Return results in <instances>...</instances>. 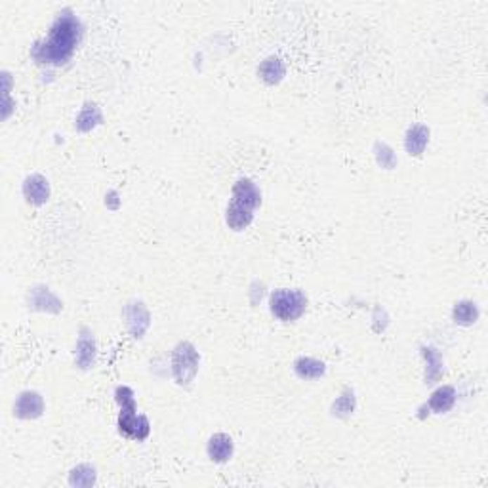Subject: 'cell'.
Returning a JSON list of instances; mask_svg holds the SVG:
<instances>
[{
    "label": "cell",
    "mask_w": 488,
    "mask_h": 488,
    "mask_svg": "<svg viewBox=\"0 0 488 488\" xmlns=\"http://www.w3.org/2000/svg\"><path fill=\"white\" fill-rule=\"evenodd\" d=\"M294 370H296V374L302 380H317V378L324 376L326 366H324L323 361H317V359L300 357L296 363H294Z\"/></svg>",
    "instance_id": "obj_14"
},
{
    "label": "cell",
    "mask_w": 488,
    "mask_h": 488,
    "mask_svg": "<svg viewBox=\"0 0 488 488\" xmlns=\"http://www.w3.org/2000/svg\"><path fill=\"white\" fill-rule=\"evenodd\" d=\"M225 219H227V225L231 227L233 231H243V229H246V227L252 224L254 210L231 200L229 206H227V216H225Z\"/></svg>",
    "instance_id": "obj_12"
},
{
    "label": "cell",
    "mask_w": 488,
    "mask_h": 488,
    "mask_svg": "<svg viewBox=\"0 0 488 488\" xmlns=\"http://www.w3.org/2000/svg\"><path fill=\"white\" fill-rule=\"evenodd\" d=\"M94 481H96V471L90 465H79L77 469H73L71 479H69L73 487H90V484H94Z\"/></svg>",
    "instance_id": "obj_21"
},
{
    "label": "cell",
    "mask_w": 488,
    "mask_h": 488,
    "mask_svg": "<svg viewBox=\"0 0 488 488\" xmlns=\"http://www.w3.org/2000/svg\"><path fill=\"white\" fill-rule=\"evenodd\" d=\"M456 403V391L452 385H442L439 390L431 395L429 399V409L433 410L435 414H442V412H449Z\"/></svg>",
    "instance_id": "obj_15"
},
{
    "label": "cell",
    "mask_w": 488,
    "mask_h": 488,
    "mask_svg": "<svg viewBox=\"0 0 488 488\" xmlns=\"http://www.w3.org/2000/svg\"><path fill=\"white\" fill-rule=\"evenodd\" d=\"M428 143H429V130L425 128V126L416 124L410 128L409 132H406L404 147H406V151H409V155H412V157H420V155L425 151Z\"/></svg>",
    "instance_id": "obj_13"
},
{
    "label": "cell",
    "mask_w": 488,
    "mask_h": 488,
    "mask_svg": "<svg viewBox=\"0 0 488 488\" xmlns=\"http://www.w3.org/2000/svg\"><path fill=\"white\" fill-rule=\"evenodd\" d=\"M82 39V25L71 10L58 15L50 27L48 39L33 48V58L40 65H65Z\"/></svg>",
    "instance_id": "obj_1"
},
{
    "label": "cell",
    "mask_w": 488,
    "mask_h": 488,
    "mask_svg": "<svg viewBox=\"0 0 488 488\" xmlns=\"http://www.w3.org/2000/svg\"><path fill=\"white\" fill-rule=\"evenodd\" d=\"M452 319H454L456 324L469 326V324H473L479 319V307L473 302H469V300L458 302L454 305V311H452Z\"/></svg>",
    "instance_id": "obj_17"
},
{
    "label": "cell",
    "mask_w": 488,
    "mask_h": 488,
    "mask_svg": "<svg viewBox=\"0 0 488 488\" xmlns=\"http://www.w3.org/2000/svg\"><path fill=\"white\" fill-rule=\"evenodd\" d=\"M94 361H96V340H94V334L88 328H80L75 363H77L79 368L86 370L92 368Z\"/></svg>",
    "instance_id": "obj_9"
},
{
    "label": "cell",
    "mask_w": 488,
    "mask_h": 488,
    "mask_svg": "<svg viewBox=\"0 0 488 488\" xmlns=\"http://www.w3.org/2000/svg\"><path fill=\"white\" fill-rule=\"evenodd\" d=\"M126 315V324H128V330L134 338H141L146 334V330L149 328V323H151V317H149V311L141 302H132V304L126 305L124 309Z\"/></svg>",
    "instance_id": "obj_6"
},
{
    "label": "cell",
    "mask_w": 488,
    "mask_h": 488,
    "mask_svg": "<svg viewBox=\"0 0 488 488\" xmlns=\"http://www.w3.org/2000/svg\"><path fill=\"white\" fill-rule=\"evenodd\" d=\"M23 197L29 205L40 206L46 203L50 198V185H48V179L42 178L40 174H33L25 179L23 184Z\"/></svg>",
    "instance_id": "obj_7"
},
{
    "label": "cell",
    "mask_w": 488,
    "mask_h": 488,
    "mask_svg": "<svg viewBox=\"0 0 488 488\" xmlns=\"http://www.w3.org/2000/svg\"><path fill=\"white\" fill-rule=\"evenodd\" d=\"M353 410H355V395H353L351 390H343V393L338 397L336 403L332 406V412L336 416L345 418V416L353 414Z\"/></svg>",
    "instance_id": "obj_20"
},
{
    "label": "cell",
    "mask_w": 488,
    "mask_h": 488,
    "mask_svg": "<svg viewBox=\"0 0 488 488\" xmlns=\"http://www.w3.org/2000/svg\"><path fill=\"white\" fill-rule=\"evenodd\" d=\"M257 73H259L262 80L267 82V84H277L284 77L283 61L278 60V58H267V60L259 65Z\"/></svg>",
    "instance_id": "obj_16"
},
{
    "label": "cell",
    "mask_w": 488,
    "mask_h": 488,
    "mask_svg": "<svg viewBox=\"0 0 488 488\" xmlns=\"http://www.w3.org/2000/svg\"><path fill=\"white\" fill-rule=\"evenodd\" d=\"M29 307L34 311H48V313H60L61 302L53 296L52 292L44 286H37L29 294Z\"/></svg>",
    "instance_id": "obj_10"
},
{
    "label": "cell",
    "mask_w": 488,
    "mask_h": 488,
    "mask_svg": "<svg viewBox=\"0 0 488 488\" xmlns=\"http://www.w3.org/2000/svg\"><path fill=\"white\" fill-rule=\"evenodd\" d=\"M198 364H200V357L191 343L181 342L176 345V349L172 353V376L178 385H184V387L191 385L197 376Z\"/></svg>",
    "instance_id": "obj_4"
},
{
    "label": "cell",
    "mask_w": 488,
    "mask_h": 488,
    "mask_svg": "<svg viewBox=\"0 0 488 488\" xmlns=\"http://www.w3.org/2000/svg\"><path fill=\"white\" fill-rule=\"evenodd\" d=\"M231 200L250 208V210H256L257 206L262 205V193L252 179H238L233 187Z\"/></svg>",
    "instance_id": "obj_8"
},
{
    "label": "cell",
    "mask_w": 488,
    "mask_h": 488,
    "mask_svg": "<svg viewBox=\"0 0 488 488\" xmlns=\"http://www.w3.org/2000/svg\"><path fill=\"white\" fill-rule=\"evenodd\" d=\"M115 397H117V403L120 406L119 414V431L128 439H134V441H146L149 437V422H147L146 416L138 414V406H136V397H134V391L126 385H120L115 391Z\"/></svg>",
    "instance_id": "obj_2"
},
{
    "label": "cell",
    "mask_w": 488,
    "mask_h": 488,
    "mask_svg": "<svg viewBox=\"0 0 488 488\" xmlns=\"http://www.w3.org/2000/svg\"><path fill=\"white\" fill-rule=\"evenodd\" d=\"M271 313L284 323L296 321L305 313L307 307V297L302 290H288V288H281L271 294L269 300Z\"/></svg>",
    "instance_id": "obj_3"
},
{
    "label": "cell",
    "mask_w": 488,
    "mask_h": 488,
    "mask_svg": "<svg viewBox=\"0 0 488 488\" xmlns=\"http://www.w3.org/2000/svg\"><path fill=\"white\" fill-rule=\"evenodd\" d=\"M208 456L212 462L224 463L233 456V439L225 433H216L208 441Z\"/></svg>",
    "instance_id": "obj_11"
},
{
    "label": "cell",
    "mask_w": 488,
    "mask_h": 488,
    "mask_svg": "<svg viewBox=\"0 0 488 488\" xmlns=\"http://www.w3.org/2000/svg\"><path fill=\"white\" fill-rule=\"evenodd\" d=\"M99 122H101V113H99L98 105L86 103L84 109L80 111L75 126H77V130H80V132H88V130H92L94 126H98Z\"/></svg>",
    "instance_id": "obj_19"
},
{
    "label": "cell",
    "mask_w": 488,
    "mask_h": 488,
    "mask_svg": "<svg viewBox=\"0 0 488 488\" xmlns=\"http://www.w3.org/2000/svg\"><path fill=\"white\" fill-rule=\"evenodd\" d=\"M423 357L428 361V372H425V382L435 383L442 376V359L433 347H423Z\"/></svg>",
    "instance_id": "obj_18"
},
{
    "label": "cell",
    "mask_w": 488,
    "mask_h": 488,
    "mask_svg": "<svg viewBox=\"0 0 488 488\" xmlns=\"http://www.w3.org/2000/svg\"><path fill=\"white\" fill-rule=\"evenodd\" d=\"M44 412V401L37 391H23L13 404V414L21 420H34Z\"/></svg>",
    "instance_id": "obj_5"
}]
</instances>
